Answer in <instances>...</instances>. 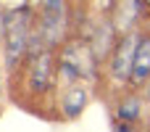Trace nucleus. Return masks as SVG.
Returning a JSON list of instances; mask_svg holds the SVG:
<instances>
[{
	"label": "nucleus",
	"mask_w": 150,
	"mask_h": 132,
	"mask_svg": "<svg viewBox=\"0 0 150 132\" xmlns=\"http://www.w3.org/2000/svg\"><path fill=\"white\" fill-rule=\"evenodd\" d=\"M3 34H5V8L0 5V40H3Z\"/></svg>",
	"instance_id": "obj_10"
},
{
	"label": "nucleus",
	"mask_w": 150,
	"mask_h": 132,
	"mask_svg": "<svg viewBox=\"0 0 150 132\" xmlns=\"http://www.w3.org/2000/svg\"><path fill=\"white\" fill-rule=\"evenodd\" d=\"M32 11L26 3L5 11V34H3V66L5 71H16L29 50V32H32Z\"/></svg>",
	"instance_id": "obj_1"
},
{
	"label": "nucleus",
	"mask_w": 150,
	"mask_h": 132,
	"mask_svg": "<svg viewBox=\"0 0 150 132\" xmlns=\"http://www.w3.org/2000/svg\"><path fill=\"white\" fill-rule=\"evenodd\" d=\"M111 132H137V124H121V122H113Z\"/></svg>",
	"instance_id": "obj_8"
},
{
	"label": "nucleus",
	"mask_w": 150,
	"mask_h": 132,
	"mask_svg": "<svg viewBox=\"0 0 150 132\" xmlns=\"http://www.w3.org/2000/svg\"><path fill=\"white\" fill-rule=\"evenodd\" d=\"M142 116H145V98H142V93L134 90V87H124L116 95V103H113V122L140 124Z\"/></svg>",
	"instance_id": "obj_5"
},
{
	"label": "nucleus",
	"mask_w": 150,
	"mask_h": 132,
	"mask_svg": "<svg viewBox=\"0 0 150 132\" xmlns=\"http://www.w3.org/2000/svg\"><path fill=\"white\" fill-rule=\"evenodd\" d=\"M3 95H5V77H3V64H0V103H3Z\"/></svg>",
	"instance_id": "obj_11"
},
{
	"label": "nucleus",
	"mask_w": 150,
	"mask_h": 132,
	"mask_svg": "<svg viewBox=\"0 0 150 132\" xmlns=\"http://www.w3.org/2000/svg\"><path fill=\"white\" fill-rule=\"evenodd\" d=\"M140 40V29H129V32H119L105 64H103V74L108 77V82H113L119 90H124L129 85V69H132V58H134V48Z\"/></svg>",
	"instance_id": "obj_3"
},
{
	"label": "nucleus",
	"mask_w": 150,
	"mask_h": 132,
	"mask_svg": "<svg viewBox=\"0 0 150 132\" xmlns=\"http://www.w3.org/2000/svg\"><path fill=\"white\" fill-rule=\"evenodd\" d=\"M0 111H3V103H0Z\"/></svg>",
	"instance_id": "obj_13"
},
{
	"label": "nucleus",
	"mask_w": 150,
	"mask_h": 132,
	"mask_svg": "<svg viewBox=\"0 0 150 132\" xmlns=\"http://www.w3.org/2000/svg\"><path fill=\"white\" fill-rule=\"evenodd\" d=\"M116 37H119V32H116V26H113L111 16H108V13H103V19L95 24V29H90V34H87L84 40H87L90 50L95 53V58H98L100 64H105V58H108V53H111V48H113Z\"/></svg>",
	"instance_id": "obj_6"
},
{
	"label": "nucleus",
	"mask_w": 150,
	"mask_h": 132,
	"mask_svg": "<svg viewBox=\"0 0 150 132\" xmlns=\"http://www.w3.org/2000/svg\"><path fill=\"white\" fill-rule=\"evenodd\" d=\"M140 93H142V98H145V103L150 106V79L145 82V85H142V87H140Z\"/></svg>",
	"instance_id": "obj_9"
},
{
	"label": "nucleus",
	"mask_w": 150,
	"mask_h": 132,
	"mask_svg": "<svg viewBox=\"0 0 150 132\" xmlns=\"http://www.w3.org/2000/svg\"><path fill=\"white\" fill-rule=\"evenodd\" d=\"M21 66H26V93L32 98H47L55 90V50L42 48L29 53Z\"/></svg>",
	"instance_id": "obj_2"
},
{
	"label": "nucleus",
	"mask_w": 150,
	"mask_h": 132,
	"mask_svg": "<svg viewBox=\"0 0 150 132\" xmlns=\"http://www.w3.org/2000/svg\"><path fill=\"white\" fill-rule=\"evenodd\" d=\"M148 79H150V32L140 29V40H137V48H134V58H132L129 85L127 87L140 90Z\"/></svg>",
	"instance_id": "obj_7"
},
{
	"label": "nucleus",
	"mask_w": 150,
	"mask_h": 132,
	"mask_svg": "<svg viewBox=\"0 0 150 132\" xmlns=\"http://www.w3.org/2000/svg\"><path fill=\"white\" fill-rule=\"evenodd\" d=\"M142 3H145V11H150V0H142Z\"/></svg>",
	"instance_id": "obj_12"
},
{
	"label": "nucleus",
	"mask_w": 150,
	"mask_h": 132,
	"mask_svg": "<svg viewBox=\"0 0 150 132\" xmlns=\"http://www.w3.org/2000/svg\"><path fill=\"white\" fill-rule=\"evenodd\" d=\"M90 101H92V90H90L84 82H74V85L58 87V95H55L58 119H63V122H76V119L87 111Z\"/></svg>",
	"instance_id": "obj_4"
}]
</instances>
